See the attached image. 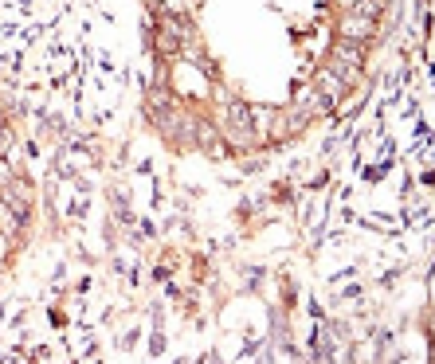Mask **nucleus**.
<instances>
[{"instance_id":"7ed1b4c3","label":"nucleus","mask_w":435,"mask_h":364,"mask_svg":"<svg viewBox=\"0 0 435 364\" xmlns=\"http://www.w3.org/2000/svg\"><path fill=\"white\" fill-rule=\"evenodd\" d=\"M337 59L349 63V67H357V63H361V47H353V43H337Z\"/></svg>"},{"instance_id":"f03ea898","label":"nucleus","mask_w":435,"mask_h":364,"mask_svg":"<svg viewBox=\"0 0 435 364\" xmlns=\"http://www.w3.org/2000/svg\"><path fill=\"white\" fill-rule=\"evenodd\" d=\"M369 28H373V24H369L365 16L349 20V24H345V40H365V35H369Z\"/></svg>"},{"instance_id":"f257e3e1","label":"nucleus","mask_w":435,"mask_h":364,"mask_svg":"<svg viewBox=\"0 0 435 364\" xmlns=\"http://www.w3.org/2000/svg\"><path fill=\"white\" fill-rule=\"evenodd\" d=\"M20 216L16 212H8V204H0V228H4V235H20Z\"/></svg>"},{"instance_id":"20e7f679","label":"nucleus","mask_w":435,"mask_h":364,"mask_svg":"<svg viewBox=\"0 0 435 364\" xmlns=\"http://www.w3.org/2000/svg\"><path fill=\"white\" fill-rule=\"evenodd\" d=\"M8 145H12V129H0V153L8 149Z\"/></svg>"},{"instance_id":"39448f33","label":"nucleus","mask_w":435,"mask_h":364,"mask_svg":"<svg viewBox=\"0 0 435 364\" xmlns=\"http://www.w3.org/2000/svg\"><path fill=\"white\" fill-rule=\"evenodd\" d=\"M4 254H8V239L0 235V263H4Z\"/></svg>"}]
</instances>
